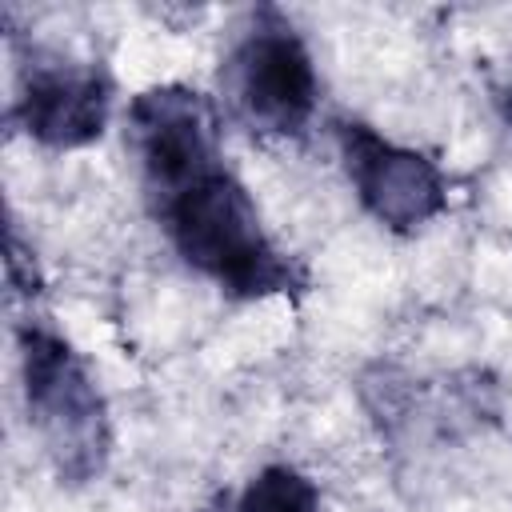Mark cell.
Wrapping results in <instances>:
<instances>
[{"label":"cell","mask_w":512,"mask_h":512,"mask_svg":"<svg viewBox=\"0 0 512 512\" xmlns=\"http://www.w3.org/2000/svg\"><path fill=\"white\" fill-rule=\"evenodd\" d=\"M148 204L176 256L220 292L236 300H264L300 296L308 288L304 268L264 232L256 200L224 156L152 192Z\"/></svg>","instance_id":"6da1fadb"},{"label":"cell","mask_w":512,"mask_h":512,"mask_svg":"<svg viewBox=\"0 0 512 512\" xmlns=\"http://www.w3.org/2000/svg\"><path fill=\"white\" fill-rule=\"evenodd\" d=\"M20 380L28 420L36 424L44 452L64 484H88L104 472L112 432L104 396L80 360V352L48 320L28 316L16 324Z\"/></svg>","instance_id":"7a4b0ae2"},{"label":"cell","mask_w":512,"mask_h":512,"mask_svg":"<svg viewBox=\"0 0 512 512\" xmlns=\"http://www.w3.org/2000/svg\"><path fill=\"white\" fill-rule=\"evenodd\" d=\"M224 92L260 136H304L316 116L320 80L296 24L276 8H256L224 60Z\"/></svg>","instance_id":"3957f363"},{"label":"cell","mask_w":512,"mask_h":512,"mask_svg":"<svg viewBox=\"0 0 512 512\" xmlns=\"http://www.w3.org/2000/svg\"><path fill=\"white\" fill-rule=\"evenodd\" d=\"M332 136L344 156L356 200L388 232L412 236L448 208L444 172L424 152L392 144L372 124L352 120V116L332 120Z\"/></svg>","instance_id":"277c9868"},{"label":"cell","mask_w":512,"mask_h":512,"mask_svg":"<svg viewBox=\"0 0 512 512\" xmlns=\"http://www.w3.org/2000/svg\"><path fill=\"white\" fill-rule=\"evenodd\" d=\"M112 112V76L96 60L36 52L20 64L12 120L44 148L68 152L96 144Z\"/></svg>","instance_id":"5b68a950"},{"label":"cell","mask_w":512,"mask_h":512,"mask_svg":"<svg viewBox=\"0 0 512 512\" xmlns=\"http://www.w3.org/2000/svg\"><path fill=\"white\" fill-rule=\"evenodd\" d=\"M128 140L140 164L144 196L220 160V120L204 92L188 84H156L128 104Z\"/></svg>","instance_id":"8992f818"},{"label":"cell","mask_w":512,"mask_h":512,"mask_svg":"<svg viewBox=\"0 0 512 512\" xmlns=\"http://www.w3.org/2000/svg\"><path fill=\"white\" fill-rule=\"evenodd\" d=\"M236 512H320V488L292 464H268L244 484Z\"/></svg>","instance_id":"52a82bcc"},{"label":"cell","mask_w":512,"mask_h":512,"mask_svg":"<svg viewBox=\"0 0 512 512\" xmlns=\"http://www.w3.org/2000/svg\"><path fill=\"white\" fill-rule=\"evenodd\" d=\"M8 284H12L20 296H36V292H40V272H36V260L24 252L16 224H8Z\"/></svg>","instance_id":"ba28073f"},{"label":"cell","mask_w":512,"mask_h":512,"mask_svg":"<svg viewBox=\"0 0 512 512\" xmlns=\"http://www.w3.org/2000/svg\"><path fill=\"white\" fill-rule=\"evenodd\" d=\"M500 112H504V120L512 124V84H508V88L500 92Z\"/></svg>","instance_id":"9c48e42d"}]
</instances>
